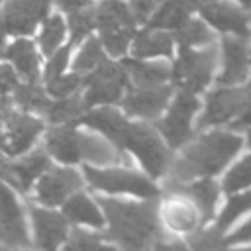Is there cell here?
Listing matches in <instances>:
<instances>
[{"instance_id":"cell-1","label":"cell","mask_w":251,"mask_h":251,"mask_svg":"<svg viewBox=\"0 0 251 251\" xmlns=\"http://www.w3.org/2000/svg\"><path fill=\"white\" fill-rule=\"evenodd\" d=\"M76 124L100 131V135H104L120 151H129L135 155L151 178H159L167 173L171 163L169 147L157 129H153L147 122H131L112 106H96L88 108L76 120Z\"/></svg>"},{"instance_id":"cell-2","label":"cell","mask_w":251,"mask_h":251,"mask_svg":"<svg viewBox=\"0 0 251 251\" xmlns=\"http://www.w3.org/2000/svg\"><path fill=\"white\" fill-rule=\"evenodd\" d=\"M98 206L104 216L106 239L118 251H149L161 237L159 212L155 200L127 202L100 196Z\"/></svg>"},{"instance_id":"cell-3","label":"cell","mask_w":251,"mask_h":251,"mask_svg":"<svg viewBox=\"0 0 251 251\" xmlns=\"http://www.w3.org/2000/svg\"><path fill=\"white\" fill-rule=\"evenodd\" d=\"M241 147L243 137L237 131L214 129L202 133L198 139L188 143L173 163H169V180L188 182L194 178L214 176L239 155Z\"/></svg>"},{"instance_id":"cell-4","label":"cell","mask_w":251,"mask_h":251,"mask_svg":"<svg viewBox=\"0 0 251 251\" xmlns=\"http://www.w3.org/2000/svg\"><path fill=\"white\" fill-rule=\"evenodd\" d=\"M80 173L84 182H88L94 190L104 192L108 196L131 194V196H139L141 200H157L161 194V190L149 176L131 169L112 167V165L110 167L84 165Z\"/></svg>"},{"instance_id":"cell-5","label":"cell","mask_w":251,"mask_h":251,"mask_svg":"<svg viewBox=\"0 0 251 251\" xmlns=\"http://www.w3.org/2000/svg\"><path fill=\"white\" fill-rule=\"evenodd\" d=\"M94 20L100 31L98 39L104 51H108L114 57L124 55L135 33V22L126 2H120V0L100 2L98 8H94Z\"/></svg>"},{"instance_id":"cell-6","label":"cell","mask_w":251,"mask_h":251,"mask_svg":"<svg viewBox=\"0 0 251 251\" xmlns=\"http://www.w3.org/2000/svg\"><path fill=\"white\" fill-rule=\"evenodd\" d=\"M218 49L214 43L206 49L180 47V53L171 67V78L178 84L180 90H188L192 94L202 92L218 65Z\"/></svg>"},{"instance_id":"cell-7","label":"cell","mask_w":251,"mask_h":251,"mask_svg":"<svg viewBox=\"0 0 251 251\" xmlns=\"http://www.w3.org/2000/svg\"><path fill=\"white\" fill-rule=\"evenodd\" d=\"M171 98L173 100H169L165 108L167 114L157 118V129L167 147L178 149L192 137V118L200 108V100L188 90H178Z\"/></svg>"},{"instance_id":"cell-8","label":"cell","mask_w":251,"mask_h":251,"mask_svg":"<svg viewBox=\"0 0 251 251\" xmlns=\"http://www.w3.org/2000/svg\"><path fill=\"white\" fill-rule=\"evenodd\" d=\"M82 86H84L82 100L86 108H96V106H112L120 102L129 82L122 65L104 59L96 69L84 75Z\"/></svg>"},{"instance_id":"cell-9","label":"cell","mask_w":251,"mask_h":251,"mask_svg":"<svg viewBox=\"0 0 251 251\" xmlns=\"http://www.w3.org/2000/svg\"><path fill=\"white\" fill-rule=\"evenodd\" d=\"M249 114L247 86H218L206 98L204 112L198 118V129L233 124L237 118Z\"/></svg>"},{"instance_id":"cell-10","label":"cell","mask_w":251,"mask_h":251,"mask_svg":"<svg viewBox=\"0 0 251 251\" xmlns=\"http://www.w3.org/2000/svg\"><path fill=\"white\" fill-rule=\"evenodd\" d=\"M43 131V122L35 114L12 110L0 122V151L6 157L24 155L33 147L39 133Z\"/></svg>"},{"instance_id":"cell-11","label":"cell","mask_w":251,"mask_h":251,"mask_svg":"<svg viewBox=\"0 0 251 251\" xmlns=\"http://www.w3.org/2000/svg\"><path fill=\"white\" fill-rule=\"evenodd\" d=\"M35 182H37L35 202L45 208H55V206H61L71 194L80 190L84 184V178H82V173H78L69 165H61V167L49 165Z\"/></svg>"},{"instance_id":"cell-12","label":"cell","mask_w":251,"mask_h":251,"mask_svg":"<svg viewBox=\"0 0 251 251\" xmlns=\"http://www.w3.org/2000/svg\"><path fill=\"white\" fill-rule=\"evenodd\" d=\"M0 247L6 251L29 247L24 206L12 186L0 180Z\"/></svg>"},{"instance_id":"cell-13","label":"cell","mask_w":251,"mask_h":251,"mask_svg":"<svg viewBox=\"0 0 251 251\" xmlns=\"http://www.w3.org/2000/svg\"><path fill=\"white\" fill-rule=\"evenodd\" d=\"M171 96H173V88L169 84L149 86V88L127 86L120 104L127 116L139 118L141 122H151L165 112Z\"/></svg>"},{"instance_id":"cell-14","label":"cell","mask_w":251,"mask_h":251,"mask_svg":"<svg viewBox=\"0 0 251 251\" xmlns=\"http://www.w3.org/2000/svg\"><path fill=\"white\" fill-rule=\"evenodd\" d=\"M167 196H180V198L188 200L196 208V212L200 216V224H208L214 218V212L218 206L220 184L216 180H212V176L194 178L188 182L169 180L167 182Z\"/></svg>"},{"instance_id":"cell-15","label":"cell","mask_w":251,"mask_h":251,"mask_svg":"<svg viewBox=\"0 0 251 251\" xmlns=\"http://www.w3.org/2000/svg\"><path fill=\"white\" fill-rule=\"evenodd\" d=\"M51 0H8L2 8V24L10 35H29L49 16Z\"/></svg>"},{"instance_id":"cell-16","label":"cell","mask_w":251,"mask_h":251,"mask_svg":"<svg viewBox=\"0 0 251 251\" xmlns=\"http://www.w3.org/2000/svg\"><path fill=\"white\" fill-rule=\"evenodd\" d=\"M49 165L51 161L45 149H33L18 161L0 157V180H4L8 186H14L20 192H27Z\"/></svg>"},{"instance_id":"cell-17","label":"cell","mask_w":251,"mask_h":251,"mask_svg":"<svg viewBox=\"0 0 251 251\" xmlns=\"http://www.w3.org/2000/svg\"><path fill=\"white\" fill-rule=\"evenodd\" d=\"M33 241L37 251H57L69 235V222L61 212L45 206L29 208Z\"/></svg>"},{"instance_id":"cell-18","label":"cell","mask_w":251,"mask_h":251,"mask_svg":"<svg viewBox=\"0 0 251 251\" xmlns=\"http://www.w3.org/2000/svg\"><path fill=\"white\" fill-rule=\"evenodd\" d=\"M249 71V45L245 37L227 35L222 39V73L218 82L222 86H239L245 82Z\"/></svg>"},{"instance_id":"cell-19","label":"cell","mask_w":251,"mask_h":251,"mask_svg":"<svg viewBox=\"0 0 251 251\" xmlns=\"http://www.w3.org/2000/svg\"><path fill=\"white\" fill-rule=\"evenodd\" d=\"M204 20L214 25L220 31L226 33H233L239 37H247L249 31V20H247V12L231 2L226 0H216V2H206L198 6Z\"/></svg>"},{"instance_id":"cell-20","label":"cell","mask_w":251,"mask_h":251,"mask_svg":"<svg viewBox=\"0 0 251 251\" xmlns=\"http://www.w3.org/2000/svg\"><path fill=\"white\" fill-rule=\"evenodd\" d=\"M80 129L73 124L53 126L45 135V151L49 157L63 165H76L80 163V143H78Z\"/></svg>"},{"instance_id":"cell-21","label":"cell","mask_w":251,"mask_h":251,"mask_svg":"<svg viewBox=\"0 0 251 251\" xmlns=\"http://www.w3.org/2000/svg\"><path fill=\"white\" fill-rule=\"evenodd\" d=\"M2 57L8 59L18 78H24V82H39V55L29 39L18 37L6 45Z\"/></svg>"},{"instance_id":"cell-22","label":"cell","mask_w":251,"mask_h":251,"mask_svg":"<svg viewBox=\"0 0 251 251\" xmlns=\"http://www.w3.org/2000/svg\"><path fill=\"white\" fill-rule=\"evenodd\" d=\"M61 214L67 218V222H73L76 226H86L92 229H102L104 227V216L96 200H92L86 192L76 190L71 194L63 204Z\"/></svg>"},{"instance_id":"cell-23","label":"cell","mask_w":251,"mask_h":251,"mask_svg":"<svg viewBox=\"0 0 251 251\" xmlns=\"http://www.w3.org/2000/svg\"><path fill=\"white\" fill-rule=\"evenodd\" d=\"M129 86L149 88L161 86L171 80V65L167 63H149L145 59H126L122 63Z\"/></svg>"},{"instance_id":"cell-24","label":"cell","mask_w":251,"mask_h":251,"mask_svg":"<svg viewBox=\"0 0 251 251\" xmlns=\"http://www.w3.org/2000/svg\"><path fill=\"white\" fill-rule=\"evenodd\" d=\"M131 53L133 59H149V57H169L173 55V33L165 29L147 27L141 33L133 35L131 39Z\"/></svg>"},{"instance_id":"cell-25","label":"cell","mask_w":251,"mask_h":251,"mask_svg":"<svg viewBox=\"0 0 251 251\" xmlns=\"http://www.w3.org/2000/svg\"><path fill=\"white\" fill-rule=\"evenodd\" d=\"M200 4L196 0H165V2H161L157 6L153 16L147 20L149 27L165 29V31H175L176 27H180L190 18V14Z\"/></svg>"},{"instance_id":"cell-26","label":"cell","mask_w":251,"mask_h":251,"mask_svg":"<svg viewBox=\"0 0 251 251\" xmlns=\"http://www.w3.org/2000/svg\"><path fill=\"white\" fill-rule=\"evenodd\" d=\"M161 212H163V220H165L167 227H171L175 231L190 233L200 224V216H198L196 208L180 196H169V200L163 204Z\"/></svg>"},{"instance_id":"cell-27","label":"cell","mask_w":251,"mask_h":251,"mask_svg":"<svg viewBox=\"0 0 251 251\" xmlns=\"http://www.w3.org/2000/svg\"><path fill=\"white\" fill-rule=\"evenodd\" d=\"M86 104L82 100L80 92H75L71 96L63 98H53L49 100L43 116L53 124V126H63V124H76V120L86 112Z\"/></svg>"},{"instance_id":"cell-28","label":"cell","mask_w":251,"mask_h":251,"mask_svg":"<svg viewBox=\"0 0 251 251\" xmlns=\"http://www.w3.org/2000/svg\"><path fill=\"white\" fill-rule=\"evenodd\" d=\"M173 39L180 47H204L214 43V31L208 27V24L188 18L180 27L175 29Z\"/></svg>"},{"instance_id":"cell-29","label":"cell","mask_w":251,"mask_h":251,"mask_svg":"<svg viewBox=\"0 0 251 251\" xmlns=\"http://www.w3.org/2000/svg\"><path fill=\"white\" fill-rule=\"evenodd\" d=\"M14 102L27 114H43L47 104H49V96L45 92V88L39 86V82H24L18 84L14 90Z\"/></svg>"},{"instance_id":"cell-30","label":"cell","mask_w":251,"mask_h":251,"mask_svg":"<svg viewBox=\"0 0 251 251\" xmlns=\"http://www.w3.org/2000/svg\"><path fill=\"white\" fill-rule=\"evenodd\" d=\"M57 251H118V249L104 235L78 227L75 231H69L67 239Z\"/></svg>"},{"instance_id":"cell-31","label":"cell","mask_w":251,"mask_h":251,"mask_svg":"<svg viewBox=\"0 0 251 251\" xmlns=\"http://www.w3.org/2000/svg\"><path fill=\"white\" fill-rule=\"evenodd\" d=\"M80 49L76 51V57L73 61V73L76 75H88L92 69H96L102 61H104V47L100 43V39L96 37H86L84 41H80Z\"/></svg>"},{"instance_id":"cell-32","label":"cell","mask_w":251,"mask_h":251,"mask_svg":"<svg viewBox=\"0 0 251 251\" xmlns=\"http://www.w3.org/2000/svg\"><path fill=\"white\" fill-rule=\"evenodd\" d=\"M249 204H251L249 192H233V194L227 198V202L224 204L222 212L218 214V220H216L214 229H218V231L224 235V231H226L229 226H233V224L247 212Z\"/></svg>"},{"instance_id":"cell-33","label":"cell","mask_w":251,"mask_h":251,"mask_svg":"<svg viewBox=\"0 0 251 251\" xmlns=\"http://www.w3.org/2000/svg\"><path fill=\"white\" fill-rule=\"evenodd\" d=\"M65 39V22L61 16H45L43 18V27L39 33V47L41 51L49 57L53 51H57L63 45Z\"/></svg>"},{"instance_id":"cell-34","label":"cell","mask_w":251,"mask_h":251,"mask_svg":"<svg viewBox=\"0 0 251 251\" xmlns=\"http://www.w3.org/2000/svg\"><path fill=\"white\" fill-rule=\"evenodd\" d=\"M96 27V20H94V8L86 6L80 8L76 12L69 14V31H71V43L69 45H78L80 41H84Z\"/></svg>"},{"instance_id":"cell-35","label":"cell","mask_w":251,"mask_h":251,"mask_svg":"<svg viewBox=\"0 0 251 251\" xmlns=\"http://www.w3.org/2000/svg\"><path fill=\"white\" fill-rule=\"evenodd\" d=\"M186 247L190 251H222L226 245H224V235L218 229H214V227L198 229L196 227L188 233Z\"/></svg>"},{"instance_id":"cell-36","label":"cell","mask_w":251,"mask_h":251,"mask_svg":"<svg viewBox=\"0 0 251 251\" xmlns=\"http://www.w3.org/2000/svg\"><path fill=\"white\" fill-rule=\"evenodd\" d=\"M82 80L84 76L82 75H76V73H69V75H61L49 82H45V92L47 96H53V98H63V96H71L75 92H80L82 88Z\"/></svg>"},{"instance_id":"cell-37","label":"cell","mask_w":251,"mask_h":251,"mask_svg":"<svg viewBox=\"0 0 251 251\" xmlns=\"http://www.w3.org/2000/svg\"><path fill=\"white\" fill-rule=\"evenodd\" d=\"M249 163H251V159L245 155L241 161H237V163L226 173L224 182H222V186H224L226 192L233 194V192H241L243 188H247V184H249V176H251Z\"/></svg>"},{"instance_id":"cell-38","label":"cell","mask_w":251,"mask_h":251,"mask_svg":"<svg viewBox=\"0 0 251 251\" xmlns=\"http://www.w3.org/2000/svg\"><path fill=\"white\" fill-rule=\"evenodd\" d=\"M71 47L73 45H65V47H59L57 51H53L47 59V65H45V71H43V80L49 82L57 76L63 75V71L67 69V63H69V55H71Z\"/></svg>"},{"instance_id":"cell-39","label":"cell","mask_w":251,"mask_h":251,"mask_svg":"<svg viewBox=\"0 0 251 251\" xmlns=\"http://www.w3.org/2000/svg\"><path fill=\"white\" fill-rule=\"evenodd\" d=\"M127 10L135 24H145L159 6V0H127Z\"/></svg>"},{"instance_id":"cell-40","label":"cell","mask_w":251,"mask_h":251,"mask_svg":"<svg viewBox=\"0 0 251 251\" xmlns=\"http://www.w3.org/2000/svg\"><path fill=\"white\" fill-rule=\"evenodd\" d=\"M18 84H20V80H18L16 71H14L10 65H0V94L6 96V94L12 92Z\"/></svg>"},{"instance_id":"cell-41","label":"cell","mask_w":251,"mask_h":251,"mask_svg":"<svg viewBox=\"0 0 251 251\" xmlns=\"http://www.w3.org/2000/svg\"><path fill=\"white\" fill-rule=\"evenodd\" d=\"M149 251H190V249L182 241H165L163 237H159Z\"/></svg>"},{"instance_id":"cell-42","label":"cell","mask_w":251,"mask_h":251,"mask_svg":"<svg viewBox=\"0 0 251 251\" xmlns=\"http://www.w3.org/2000/svg\"><path fill=\"white\" fill-rule=\"evenodd\" d=\"M249 233H251V227H249V222H245L241 227H237V231H233L229 237H224V245L227 247L229 243H247L249 241Z\"/></svg>"},{"instance_id":"cell-43","label":"cell","mask_w":251,"mask_h":251,"mask_svg":"<svg viewBox=\"0 0 251 251\" xmlns=\"http://www.w3.org/2000/svg\"><path fill=\"white\" fill-rule=\"evenodd\" d=\"M51 2H55L63 12L71 14V12H76V10H80V8L90 6L92 0H51Z\"/></svg>"},{"instance_id":"cell-44","label":"cell","mask_w":251,"mask_h":251,"mask_svg":"<svg viewBox=\"0 0 251 251\" xmlns=\"http://www.w3.org/2000/svg\"><path fill=\"white\" fill-rule=\"evenodd\" d=\"M6 35H8V31H6L4 24H2V18H0V57H2L4 49H6Z\"/></svg>"},{"instance_id":"cell-45","label":"cell","mask_w":251,"mask_h":251,"mask_svg":"<svg viewBox=\"0 0 251 251\" xmlns=\"http://www.w3.org/2000/svg\"><path fill=\"white\" fill-rule=\"evenodd\" d=\"M222 251H249V249H247V247H241V249H226V247H224Z\"/></svg>"},{"instance_id":"cell-46","label":"cell","mask_w":251,"mask_h":251,"mask_svg":"<svg viewBox=\"0 0 251 251\" xmlns=\"http://www.w3.org/2000/svg\"><path fill=\"white\" fill-rule=\"evenodd\" d=\"M198 4H206V2H216V0H196Z\"/></svg>"},{"instance_id":"cell-47","label":"cell","mask_w":251,"mask_h":251,"mask_svg":"<svg viewBox=\"0 0 251 251\" xmlns=\"http://www.w3.org/2000/svg\"><path fill=\"white\" fill-rule=\"evenodd\" d=\"M239 2H241L243 6H247V4H249V0H239Z\"/></svg>"},{"instance_id":"cell-48","label":"cell","mask_w":251,"mask_h":251,"mask_svg":"<svg viewBox=\"0 0 251 251\" xmlns=\"http://www.w3.org/2000/svg\"><path fill=\"white\" fill-rule=\"evenodd\" d=\"M0 251H6V249H4V247H0Z\"/></svg>"}]
</instances>
